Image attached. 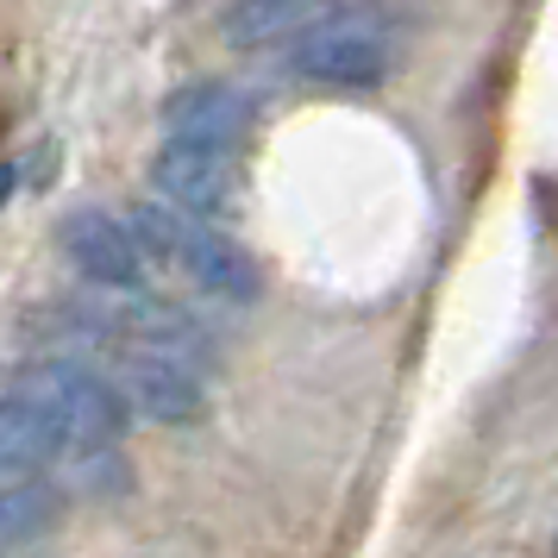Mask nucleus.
Returning a JSON list of instances; mask_svg holds the SVG:
<instances>
[{
	"label": "nucleus",
	"instance_id": "f03ea898",
	"mask_svg": "<svg viewBox=\"0 0 558 558\" xmlns=\"http://www.w3.org/2000/svg\"><path fill=\"white\" fill-rule=\"evenodd\" d=\"M289 63L314 82H339V88H371L389 76V26L364 7H332L314 13L295 38H289Z\"/></svg>",
	"mask_w": 558,
	"mask_h": 558
},
{
	"label": "nucleus",
	"instance_id": "0eeeda50",
	"mask_svg": "<svg viewBox=\"0 0 558 558\" xmlns=\"http://www.w3.org/2000/svg\"><path fill=\"white\" fill-rule=\"evenodd\" d=\"M163 132L170 138H195V145H227L239 151L245 132H252V101L227 88V82H195V88H177L163 101Z\"/></svg>",
	"mask_w": 558,
	"mask_h": 558
},
{
	"label": "nucleus",
	"instance_id": "1a4fd4ad",
	"mask_svg": "<svg viewBox=\"0 0 558 558\" xmlns=\"http://www.w3.org/2000/svg\"><path fill=\"white\" fill-rule=\"evenodd\" d=\"M314 20V0H232L227 7V45L257 51V45H277Z\"/></svg>",
	"mask_w": 558,
	"mask_h": 558
},
{
	"label": "nucleus",
	"instance_id": "20e7f679",
	"mask_svg": "<svg viewBox=\"0 0 558 558\" xmlns=\"http://www.w3.org/2000/svg\"><path fill=\"white\" fill-rule=\"evenodd\" d=\"M151 182L163 202L189 207L202 220H220L239 207V151L227 145H195V138H170L151 157Z\"/></svg>",
	"mask_w": 558,
	"mask_h": 558
},
{
	"label": "nucleus",
	"instance_id": "f257e3e1",
	"mask_svg": "<svg viewBox=\"0 0 558 558\" xmlns=\"http://www.w3.org/2000/svg\"><path fill=\"white\" fill-rule=\"evenodd\" d=\"M126 227L138 232V245H145V264H163V270H177L189 277L202 295L214 302H252L257 295V264L252 252L227 239V232L202 220V214H189L177 202H138L126 214Z\"/></svg>",
	"mask_w": 558,
	"mask_h": 558
},
{
	"label": "nucleus",
	"instance_id": "39448f33",
	"mask_svg": "<svg viewBox=\"0 0 558 558\" xmlns=\"http://www.w3.org/2000/svg\"><path fill=\"white\" fill-rule=\"evenodd\" d=\"M63 257L101 289H138L145 282V245L126 220H113L101 207H82L63 220Z\"/></svg>",
	"mask_w": 558,
	"mask_h": 558
},
{
	"label": "nucleus",
	"instance_id": "9b49d317",
	"mask_svg": "<svg viewBox=\"0 0 558 558\" xmlns=\"http://www.w3.org/2000/svg\"><path fill=\"white\" fill-rule=\"evenodd\" d=\"M0 195H7V170H0Z\"/></svg>",
	"mask_w": 558,
	"mask_h": 558
},
{
	"label": "nucleus",
	"instance_id": "6e6552de",
	"mask_svg": "<svg viewBox=\"0 0 558 558\" xmlns=\"http://www.w3.org/2000/svg\"><path fill=\"white\" fill-rule=\"evenodd\" d=\"M57 452H70V439H63L51 408L38 402L32 389L0 396V477H32Z\"/></svg>",
	"mask_w": 558,
	"mask_h": 558
},
{
	"label": "nucleus",
	"instance_id": "7ed1b4c3",
	"mask_svg": "<svg viewBox=\"0 0 558 558\" xmlns=\"http://www.w3.org/2000/svg\"><path fill=\"white\" fill-rule=\"evenodd\" d=\"M20 389H32L51 408L76 452H101V446H113L126 433V408H132L126 389L107 383L101 371H88V364H32L20 377Z\"/></svg>",
	"mask_w": 558,
	"mask_h": 558
},
{
	"label": "nucleus",
	"instance_id": "423d86ee",
	"mask_svg": "<svg viewBox=\"0 0 558 558\" xmlns=\"http://www.w3.org/2000/svg\"><path fill=\"white\" fill-rule=\"evenodd\" d=\"M126 402L138 408V414L163 421V427H182V421H195V414H202L207 383H202V371H195L182 352L145 345V352L126 357Z\"/></svg>",
	"mask_w": 558,
	"mask_h": 558
},
{
	"label": "nucleus",
	"instance_id": "9d476101",
	"mask_svg": "<svg viewBox=\"0 0 558 558\" xmlns=\"http://www.w3.org/2000/svg\"><path fill=\"white\" fill-rule=\"evenodd\" d=\"M51 489H38V483H0V546H20L32 533L51 527Z\"/></svg>",
	"mask_w": 558,
	"mask_h": 558
}]
</instances>
